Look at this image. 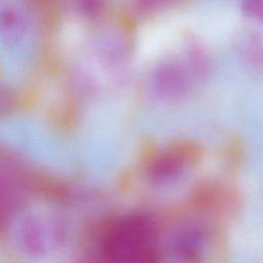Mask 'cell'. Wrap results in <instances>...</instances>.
<instances>
[{"label":"cell","mask_w":263,"mask_h":263,"mask_svg":"<svg viewBox=\"0 0 263 263\" xmlns=\"http://www.w3.org/2000/svg\"><path fill=\"white\" fill-rule=\"evenodd\" d=\"M241 9L247 16L263 21V0H243Z\"/></svg>","instance_id":"cell-5"},{"label":"cell","mask_w":263,"mask_h":263,"mask_svg":"<svg viewBox=\"0 0 263 263\" xmlns=\"http://www.w3.org/2000/svg\"><path fill=\"white\" fill-rule=\"evenodd\" d=\"M163 1L164 0H137V3L141 8L151 9V8H154L155 6H157L159 3L163 2Z\"/></svg>","instance_id":"cell-6"},{"label":"cell","mask_w":263,"mask_h":263,"mask_svg":"<svg viewBox=\"0 0 263 263\" xmlns=\"http://www.w3.org/2000/svg\"><path fill=\"white\" fill-rule=\"evenodd\" d=\"M201 156L200 147L190 141H179L152 157L147 167V176L154 183L174 180L182 172L197 162Z\"/></svg>","instance_id":"cell-2"},{"label":"cell","mask_w":263,"mask_h":263,"mask_svg":"<svg viewBox=\"0 0 263 263\" xmlns=\"http://www.w3.org/2000/svg\"><path fill=\"white\" fill-rule=\"evenodd\" d=\"M38 215H29L20 220L16 226V242L30 255H45L55 247L59 236L55 226Z\"/></svg>","instance_id":"cell-3"},{"label":"cell","mask_w":263,"mask_h":263,"mask_svg":"<svg viewBox=\"0 0 263 263\" xmlns=\"http://www.w3.org/2000/svg\"><path fill=\"white\" fill-rule=\"evenodd\" d=\"M156 84L158 88L167 96H179L188 86V79L183 70L178 65H165L156 74Z\"/></svg>","instance_id":"cell-4"},{"label":"cell","mask_w":263,"mask_h":263,"mask_svg":"<svg viewBox=\"0 0 263 263\" xmlns=\"http://www.w3.org/2000/svg\"><path fill=\"white\" fill-rule=\"evenodd\" d=\"M103 251L114 262H155L159 257L156 227L145 215H126L108 228Z\"/></svg>","instance_id":"cell-1"}]
</instances>
